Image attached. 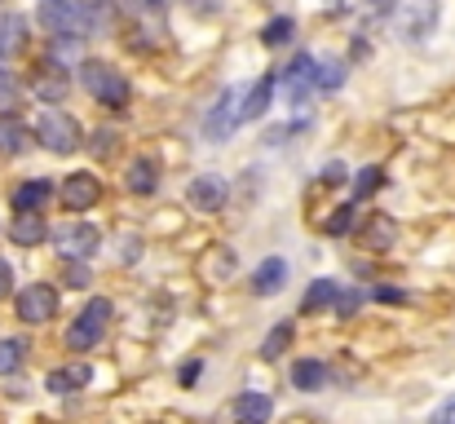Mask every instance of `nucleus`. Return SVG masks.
I'll use <instances>...</instances> for the list:
<instances>
[{
    "label": "nucleus",
    "mask_w": 455,
    "mask_h": 424,
    "mask_svg": "<svg viewBox=\"0 0 455 424\" xmlns=\"http://www.w3.org/2000/svg\"><path fill=\"white\" fill-rule=\"evenodd\" d=\"M80 84H84L98 102H107V107H124V102H129V80H124L120 71H111L107 62H84V67H80Z\"/></svg>",
    "instance_id": "f257e3e1"
},
{
    "label": "nucleus",
    "mask_w": 455,
    "mask_h": 424,
    "mask_svg": "<svg viewBox=\"0 0 455 424\" xmlns=\"http://www.w3.org/2000/svg\"><path fill=\"white\" fill-rule=\"evenodd\" d=\"M107 318H111V300L93 296V300L84 305V314L71 323V332H67V345H71L76 354H89V349L102 340V332H107Z\"/></svg>",
    "instance_id": "f03ea898"
},
{
    "label": "nucleus",
    "mask_w": 455,
    "mask_h": 424,
    "mask_svg": "<svg viewBox=\"0 0 455 424\" xmlns=\"http://www.w3.org/2000/svg\"><path fill=\"white\" fill-rule=\"evenodd\" d=\"M40 27L49 36H76L89 27V9L80 0H40Z\"/></svg>",
    "instance_id": "7ed1b4c3"
},
{
    "label": "nucleus",
    "mask_w": 455,
    "mask_h": 424,
    "mask_svg": "<svg viewBox=\"0 0 455 424\" xmlns=\"http://www.w3.org/2000/svg\"><path fill=\"white\" fill-rule=\"evenodd\" d=\"M36 138L44 141L53 155H71L80 146V124L67 116V111H44L40 124H36Z\"/></svg>",
    "instance_id": "20e7f679"
},
{
    "label": "nucleus",
    "mask_w": 455,
    "mask_h": 424,
    "mask_svg": "<svg viewBox=\"0 0 455 424\" xmlns=\"http://www.w3.org/2000/svg\"><path fill=\"white\" fill-rule=\"evenodd\" d=\"M53 314H58V292H53L49 283H27V287L18 292V318H22V323L40 327V323H49Z\"/></svg>",
    "instance_id": "39448f33"
},
{
    "label": "nucleus",
    "mask_w": 455,
    "mask_h": 424,
    "mask_svg": "<svg viewBox=\"0 0 455 424\" xmlns=\"http://www.w3.org/2000/svg\"><path fill=\"white\" fill-rule=\"evenodd\" d=\"M243 120V107H239V93L235 89H221V98H217V107L208 111V120H204V138L208 141H226L235 133V124Z\"/></svg>",
    "instance_id": "423d86ee"
},
{
    "label": "nucleus",
    "mask_w": 455,
    "mask_h": 424,
    "mask_svg": "<svg viewBox=\"0 0 455 424\" xmlns=\"http://www.w3.org/2000/svg\"><path fill=\"white\" fill-rule=\"evenodd\" d=\"M53 244H58V252L67 257V261H84V257H93L98 252V230L89 226V221H67V226H58L53 230Z\"/></svg>",
    "instance_id": "0eeeda50"
},
{
    "label": "nucleus",
    "mask_w": 455,
    "mask_h": 424,
    "mask_svg": "<svg viewBox=\"0 0 455 424\" xmlns=\"http://www.w3.org/2000/svg\"><path fill=\"white\" fill-rule=\"evenodd\" d=\"M98 195H102V186H98V177H93V172H71V177L62 181V204H67L71 212L93 208V204H98Z\"/></svg>",
    "instance_id": "6e6552de"
},
{
    "label": "nucleus",
    "mask_w": 455,
    "mask_h": 424,
    "mask_svg": "<svg viewBox=\"0 0 455 424\" xmlns=\"http://www.w3.org/2000/svg\"><path fill=\"white\" fill-rule=\"evenodd\" d=\"M186 199H190L199 212H217V208L226 204V181L212 177V172H204V177H195V181L186 186Z\"/></svg>",
    "instance_id": "1a4fd4ad"
},
{
    "label": "nucleus",
    "mask_w": 455,
    "mask_h": 424,
    "mask_svg": "<svg viewBox=\"0 0 455 424\" xmlns=\"http://www.w3.org/2000/svg\"><path fill=\"white\" fill-rule=\"evenodd\" d=\"M314 71H318V62L301 53L288 71H283V93L292 98V102H305V93H309V84H314Z\"/></svg>",
    "instance_id": "9d476101"
},
{
    "label": "nucleus",
    "mask_w": 455,
    "mask_h": 424,
    "mask_svg": "<svg viewBox=\"0 0 455 424\" xmlns=\"http://www.w3.org/2000/svg\"><path fill=\"white\" fill-rule=\"evenodd\" d=\"M93 380V367L89 363H71V367H58V372H49V389L53 394H76V389H84Z\"/></svg>",
    "instance_id": "9b49d317"
},
{
    "label": "nucleus",
    "mask_w": 455,
    "mask_h": 424,
    "mask_svg": "<svg viewBox=\"0 0 455 424\" xmlns=\"http://www.w3.org/2000/svg\"><path fill=\"white\" fill-rule=\"evenodd\" d=\"M9 239L31 248V244H44V212H18L9 221Z\"/></svg>",
    "instance_id": "f8f14e48"
},
{
    "label": "nucleus",
    "mask_w": 455,
    "mask_h": 424,
    "mask_svg": "<svg viewBox=\"0 0 455 424\" xmlns=\"http://www.w3.org/2000/svg\"><path fill=\"white\" fill-rule=\"evenodd\" d=\"M27 44V18L22 13H0V58L22 53Z\"/></svg>",
    "instance_id": "ddd939ff"
},
{
    "label": "nucleus",
    "mask_w": 455,
    "mask_h": 424,
    "mask_svg": "<svg viewBox=\"0 0 455 424\" xmlns=\"http://www.w3.org/2000/svg\"><path fill=\"white\" fill-rule=\"evenodd\" d=\"M283 283H288V266H283L279 257H270V261H261V266H257V275H252V292H257V296H275Z\"/></svg>",
    "instance_id": "4468645a"
},
{
    "label": "nucleus",
    "mask_w": 455,
    "mask_h": 424,
    "mask_svg": "<svg viewBox=\"0 0 455 424\" xmlns=\"http://www.w3.org/2000/svg\"><path fill=\"white\" fill-rule=\"evenodd\" d=\"M67 89H71V80H67V71L62 67H40V76H36V93L44 98V102H62L67 98Z\"/></svg>",
    "instance_id": "2eb2a0df"
},
{
    "label": "nucleus",
    "mask_w": 455,
    "mask_h": 424,
    "mask_svg": "<svg viewBox=\"0 0 455 424\" xmlns=\"http://www.w3.org/2000/svg\"><path fill=\"white\" fill-rule=\"evenodd\" d=\"M49 195H53L49 181H22V186L13 190V208H18V212H44Z\"/></svg>",
    "instance_id": "dca6fc26"
},
{
    "label": "nucleus",
    "mask_w": 455,
    "mask_h": 424,
    "mask_svg": "<svg viewBox=\"0 0 455 424\" xmlns=\"http://www.w3.org/2000/svg\"><path fill=\"white\" fill-rule=\"evenodd\" d=\"M275 416V403L266 398V394H243L239 403H235V420L239 424H266Z\"/></svg>",
    "instance_id": "f3484780"
},
{
    "label": "nucleus",
    "mask_w": 455,
    "mask_h": 424,
    "mask_svg": "<svg viewBox=\"0 0 455 424\" xmlns=\"http://www.w3.org/2000/svg\"><path fill=\"white\" fill-rule=\"evenodd\" d=\"M155 186H159V164L155 159H133V168H129V190L133 195H151Z\"/></svg>",
    "instance_id": "a211bd4d"
},
{
    "label": "nucleus",
    "mask_w": 455,
    "mask_h": 424,
    "mask_svg": "<svg viewBox=\"0 0 455 424\" xmlns=\"http://www.w3.org/2000/svg\"><path fill=\"white\" fill-rule=\"evenodd\" d=\"M292 385H297V389H305V394L323 389V385H327V367H323V363H314V358L292 363Z\"/></svg>",
    "instance_id": "6ab92c4d"
},
{
    "label": "nucleus",
    "mask_w": 455,
    "mask_h": 424,
    "mask_svg": "<svg viewBox=\"0 0 455 424\" xmlns=\"http://www.w3.org/2000/svg\"><path fill=\"white\" fill-rule=\"evenodd\" d=\"M270 93H275V80H270V76H266V80H257V84L248 89V98H243V120L266 116V111H270Z\"/></svg>",
    "instance_id": "aec40b11"
},
{
    "label": "nucleus",
    "mask_w": 455,
    "mask_h": 424,
    "mask_svg": "<svg viewBox=\"0 0 455 424\" xmlns=\"http://www.w3.org/2000/svg\"><path fill=\"white\" fill-rule=\"evenodd\" d=\"M0 150L4 155H22L27 150V129L13 116H0Z\"/></svg>",
    "instance_id": "412c9836"
},
{
    "label": "nucleus",
    "mask_w": 455,
    "mask_h": 424,
    "mask_svg": "<svg viewBox=\"0 0 455 424\" xmlns=\"http://www.w3.org/2000/svg\"><path fill=\"white\" fill-rule=\"evenodd\" d=\"M292 345V323H279L270 336H266V345H261V358L266 363H275V358H283V349Z\"/></svg>",
    "instance_id": "4be33fe9"
},
{
    "label": "nucleus",
    "mask_w": 455,
    "mask_h": 424,
    "mask_svg": "<svg viewBox=\"0 0 455 424\" xmlns=\"http://www.w3.org/2000/svg\"><path fill=\"white\" fill-rule=\"evenodd\" d=\"M336 296H340V287H336V283H331V279H318L314 287H309V296H305V305H301V309H305V314H314V309L331 305Z\"/></svg>",
    "instance_id": "5701e85b"
},
{
    "label": "nucleus",
    "mask_w": 455,
    "mask_h": 424,
    "mask_svg": "<svg viewBox=\"0 0 455 424\" xmlns=\"http://www.w3.org/2000/svg\"><path fill=\"white\" fill-rule=\"evenodd\" d=\"M22 340H0V376H13L22 367Z\"/></svg>",
    "instance_id": "b1692460"
},
{
    "label": "nucleus",
    "mask_w": 455,
    "mask_h": 424,
    "mask_svg": "<svg viewBox=\"0 0 455 424\" xmlns=\"http://www.w3.org/2000/svg\"><path fill=\"white\" fill-rule=\"evenodd\" d=\"M292 31H297V27H292V18H275V22L266 27V36H261V40L275 49V44H288V40H292Z\"/></svg>",
    "instance_id": "393cba45"
},
{
    "label": "nucleus",
    "mask_w": 455,
    "mask_h": 424,
    "mask_svg": "<svg viewBox=\"0 0 455 424\" xmlns=\"http://www.w3.org/2000/svg\"><path fill=\"white\" fill-rule=\"evenodd\" d=\"M18 93H22L18 80H13L9 71H0V111H13V107H18Z\"/></svg>",
    "instance_id": "a878e982"
},
{
    "label": "nucleus",
    "mask_w": 455,
    "mask_h": 424,
    "mask_svg": "<svg viewBox=\"0 0 455 424\" xmlns=\"http://www.w3.org/2000/svg\"><path fill=\"white\" fill-rule=\"evenodd\" d=\"M340 80H345V76H340L336 62H323V67L314 71V84H318V89H340Z\"/></svg>",
    "instance_id": "bb28decb"
},
{
    "label": "nucleus",
    "mask_w": 455,
    "mask_h": 424,
    "mask_svg": "<svg viewBox=\"0 0 455 424\" xmlns=\"http://www.w3.org/2000/svg\"><path fill=\"white\" fill-rule=\"evenodd\" d=\"M376 186H380V168H363V172H358V181H354L358 199H363V195H371Z\"/></svg>",
    "instance_id": "cd10ccee"
},
{
    "label": "nucleus",
    "mask_w": 455,
    "mask_h": 424,
    "mask_svg": "<svg viewBox=\"0 0 455 424\" xmlns=\"http://www.w3.org/2000/svg\"><path fill=\"white\" fill-rule=\"evenodd\" d=\"M354 226V208H336V217L327 221V235H345Z\"/></svg>",
    "instance_id": "c85d7f7f"
},
{
    "label": "nucleus",
    "mask_w": 455,
    "mask_h": 424,
    "mask_svg": "<svg viewBox=\"0 0 455 424\" xmlns=\"http://www.w3.org/2000/svg\"><path fill=\"white\" fill-rule=\"evenodd\" d=\"M62 283L80 292V287H89L93 279H89V270H84V266H67V270H62Z\"/></svg>",
    "instance_id": "c756f323"
},
{
    "label": "nucleus",
    "mask_w": 455,
    "mask_h": 424,
    "mask_svg": "<svg viewBox=\"0 0 455 424\" xmlns=\"http://www.w3.org/2000/svg\"><path fill=\"white\" fill-rule=\"evenodd\" d=\"M429 424H455V394L443 403V407H438V412H434V420H429Z\"/></svg>",
    "instance_id": "7c9ffc66"
},
{
    "label": "nucleus",
    "mask_w": 455,
    "mask_h": 424,
    "mask_svg": "<svg viewBox=\"0 0 455 424\" xmlns=\"http://www.w3.org/2000/svg\"><path fill=\"white\" fill-rule=\"evenodd\" d=\"M354 309H358V292H345V296L336 300V314H340V318H349Z\"/></svg>",
    "instance_id": "2f4dec72"
},
{
    "label": "nucleus",
    "mask_w": 455,
    "mask_h": 424,
    "mask_svg": "<svg viewBox=\"0 0 455 424\" xmlns=\"http://www.w3.org/2000/svg\"><path fill=\"white\" fill-rule=\"evenodd\" d=\"M9 287H13V270H9V261L0 257V296H9Z\"/></svg>",
    "instance_id": "473e14b6"
},
{
    "label": "nucleus",
    "mask_w": 455,
    "mask_h": 424,
    "mask_svg": "<svg viewBox=\"0 0 455 424\" xmlns=\"http://www.w3.org/2000/svg\"><path fill=\"white\" fill-rule=\"evenodd\" d=\"M323 181H327V186L345 181V168H340V164H327V168H323Z\"/></svg>",
    "instance_id": "72a5a7b5"
},
{
    "label": "nucleus",
    "mask_w": 455,
    "mask_h": 424,
    "mask_svg": "<svg viewBox=\"0 0 455 424\" xmlns=\"http://www.w3.org/2000/svg\"><path fill=\"white\" fill-rule=\"evenodd\" d=\"M93 150H98V155H111V133H107V129L98 133V141H93Z\"/></svg>",
    "instance_id": "f704fd0d"
},
{
    "label": "nucleus",
    "mask_w": 455,
    "mask_h": 424,
    "mask_svg": "<svg viewBox=\"0 0 455 424\" xmlns=\"http://www.w3.org/2000/svg\"><path fill=\"white\" fill-rule=\"evenodd\" d=\"M124 4H133V0H124Z\"/></svg>",
    "instance_id": "c9c22d12"
}]
</instances>
